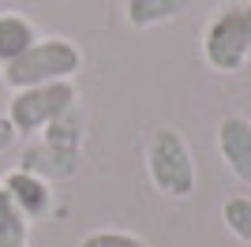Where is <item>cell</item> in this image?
Segmentation results:
<instances>
[{"mask_svg": "<svg viewBox=\"0 0 251 247\" xmlns=\"http://www.w3.org/2000/svg\"><path fill=\"white\" fill-rule=\"evenodd\" d=\"M83 68V49L72 38H38L19 60L0 68V79L8 90H26V86H45V82H64L75 79Z\"/></svg>", "mask_w": 251, "mask_h": 247, "instance_id": "1", "label": "cell"}, {"mask_svg": "<svg viewBox=\"0 0 251 247\" xmlns=\"http://www.w3.org/2000/svg\"><path fill=\"white\" fill-rule=\"evenodd\" d=\"M202 56L214 72L232 75L251 60V0L221 8L202 30Z\"/></svg>", "mask_w": 251, "mask_h": 247, "instance_id": "2", "label": "cell"}, {"mask_svg": "<svg viewBox=\"0 0 251 247\" xmlns=\"http://www.w3.org/2000/svg\"><path fill=\"white\" fill-rule=\"evenodd\" d=\"M72 105H79V90L75 79L64 82H45V86H26V90H11L8 101V120L19 135H42L56 116H64Z\"/></svg>", "mask_w": 251, "mask_h": 247, "instance_id": "3", "label": "cell"}, {"mask_svg": "<svg viewBox=\"0 0 251 247\" xmlns=\"http://www.w3.org/2000/svg\"><path fill=\"white\" fill-rule=\"evenodd\" d=\"M147 169L150 180L161 195L169 198H188L195 191V161L184 143V135L173 127H157L147 146Z\"/></svg>", "mask_w": 251, "mask_h": 247, "instance_id": "4", "label": "cell"}, {"mask_svg": "<svg viewBox=\"0 0 251 247\" xmlns=\"http://www.w3.org/2000/svg\"><path fill=\"white\" fill-rule=\"evenodd\" d=\"M19 169H26V173L42 176V180H68V176L79 173V165H83V150H72V146H56V143H45V139H38V143H30L26 150H23L19 157Z\"/></svg>", "mask_w": 251, "mask_h": 247, "instance_id": "5", "label": "cell"}, {"mask_svg": "<svg viewBox=\"0 0 251 247\" xmlns=\"http://www.w3.org/2000/svg\"><path fill=\"white\" fill-rule=\"evenodd\" d=\"M0 187L11 195V202L19 206V214L26 217L30 225H34V221H42V217L52 210V184L42 180V176H34V173H26V169H11V173H4Z\"/></svg>", "mask_w": 251, "mask_h": 247, "instance_id": "6", "label": "cell"}, {"mask_svg": "<svg viewBox=\"0 0 251 247\" xmlns=\"http://www.w3.org/2000/svg\"><path fill=\"white\" fill-rule=\"evenodd\" d=\"M218 150L229 165V173L240 184H251V120L225 116L218 124Z\"/></svg>", "mask_w": 251, "mask_h": 247, "instance_id": "7", "label": "cell"}, {"mask_svg": "<svg viewBox=\"0 0 251 247\" xmlns=\"http://www.w3.org/2000/svg\"><path fill=\"white\" fill-rule=\"evenodd\" d=\"M42 38L26 15L19 11H0V68H8L11 60H19L34 41Z\"/></svg>", "mask_w": 251, "mask_h": 247, "instance_id": "8", "label": "cell"}, {"mask_svg": "<svg viewBox=\"0 0 251 247\" xmlns=\"http://www.w3.org/2000/svg\"><path fill=\"white\" fill-rule=\"evenodd\" d=\"M191 0H124V19L135 26V30H147L157 23H169L188 11Z\"/></svg>", "mask_w": 251, "mask_h": 247, "instance_id": "9", "label": "cell"}, {"mask_svg": "<svg viewBox=\"0 0 251 247\" xmlns=\"http://www.w3.org/2000/svg\"><path fill=\"white\" fill-rule=\"evenodd\" d=\"M83 105H72L64 116H56V120L49 124L42 131L45 143H56V146H72V150H83Z\"/></svg>", "mask_w": 251, "mask_h": 247, "instance_id": "10", "label": "cell"}, {"mask_svg": "<svg viewBox=\"0 0 251 247\" xmlns=\"http://www.w3.org/2000/svg\"><path fill=\"white\" fill-rule=\"evenodd\" d=\"M0 244H30V221L19 214V206L0 187Z\"/></svg>", "mask_w": 251, "mask_h": 247, "instance_id": "11", "label": "cell"}, {"mask_svg": "<svg viewBox=\"0 0 251 247\" xmlns=\"http://www.w3.org/2000/svg\"><path fill=\"white\" fill-rule=\"evenodd\" d=\"M221 221H225V228H229L236 240L251 244V198L248 195L225 198V206H221Z\"/></svg>", "mask_w": 251, "mask_h": 247, "instance_id": "12", "label": "cell"}, {"mask_svg": "<svg viewBox=\"0 0 251 247\" xmlns=\"http://www.w3.org/2000/svg\"><path fill=\"white\" fill-rule=\"evenodd\" d=\"M75 247H147V240H139L135 232H124V228H98V232H86Z\"/></svg>", "mask_w": 251, "mask_h": 247, "instance_id": "13", "label": "cell"}, {"mask_svg": "<svg viewBox=\"0 0 251 247\" xmlns=\"http://www.w3.org/2000/svg\"><path fill=\"white\" fill-rule=\"evenodd\" d=\"M15 139H19V131L11 127L8 116H0V154H8L11 146H15Z\"/></svg>", "mask_w": 251, "mask_h": 247, "instance_id": "14", "label": "cell"}, {"mask_svg": "<svg viewBox=\"0 0 251 247\" xmlns=\"http://www.w3.org/2000/svg\"><path fill=\"white\" fill-rule=\"evenodd\" d=\"M0 247H30V244H0Z\"/></svg>", "mask_w": 251, "mask_h": 247, "instance_id": "15", "label": "cell"}]
</instances>
